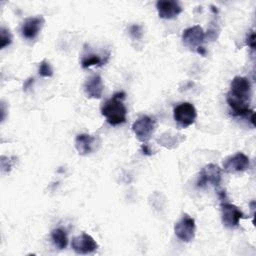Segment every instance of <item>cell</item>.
I'll use <instances>...</instances> for the list:
<instances>
[{"label":"cell","mask_w":256,"mask_h":256,"mask_svg":"<svg viewBox=\"0 0 256 256\" xmlns=\"http://www.w3.org/2000/svg\"><path fill=\"white\" fill-rule=\"evenodd\" d=\"M226 101L234 116L246 117L252 125L254 122V112L250 109L251 101V83L248 78L236 76L230 84V90L227 93Z\"/></svg>","instance_id":"obj_1"},{"label":"cell","mask_w":256,"mask_h":256,"mask_svg":"<svg viewBox=\"0 0 256 256\" xmlns=\"http://www.w3.org/2000/svg\"><path fill=\"white\" fill-rule=\"evenodd\" d=\"M125 96V92H117L101 105V114L112 126L123 124L127 119V108L123 102Z\"/></svg>","instance_id":"obj_2"},{"label":"cell","mask_w":256,"mask_h":256,"mask_svg":"<svg viewBox=\"0 0 256 256\" xmlns=\"http://www.w3.org/2000/svg\"><path fill=\"white\" fill-rule=\"evenodd\" d=\"M205 38L206 34L200 25H194L186 28L182 33L183 44L190 50L195 51L202 56H205L206 54V49L203 47Z\"/></svg>","instance_id":"obj_3"},{"label":"cell","mask_w":256,"mask_h":256,"mask_svg":"<svg viewBox=\"0 0 256 256\" xmlns=\"http://www.w3.org/2000/svg\"><path fill=\"white\" fill-rule=\"evenodd\" d=\"M156 120L149 115L140 116L132 125V130L136 138L142 143H146L156 130Z\"/></svg>","instance_id":"obj_4"},{"label":"cell","mask_w":256,"mask_h":256,"mask_svg":"<svg viewBox=\"0 0 256 256\" xmlns=\"http://www.w3.org/2000/svg\"><path fill=\"white\" fill-rule=\"evenodd\" d=\"M173 117L175 122L180 127L186 128L194 124L197 118V111L193 104L189 102H183L174 108Z\"/></svg>","instance_id":"obj_5"},{"label":"cell","mask_w":256,"mask_h":256,"mask_svg":"<svg viewBox=\"0 0 256 256\" xmlns=\"http://www.w3.org/2000/svg\"><path fill=\"white\" fill-rule=\"evenodd\" d=\"M221 180H222L221 168L214 163H209L201 169L199 173L198 181H197V187L203 188L207 185L218 186Z\"/></svg>","instance_id":"obj_6"},{"label":"cell","mask_w":256,"mask_h":256,"mask_svg":"<svg viewBox=\"0 0 256 256\" xmlns=\"http://www.w3.org/2000/svg\"><path fill=\"white\" fill-rule=\"evenodd\" d=\"M195 220L188 214H183L181 219L174 225V233L183 242H190L195 237Z\"/></svg>","instance_id":"obj_7"},{"label":"cell","mask_w":256,"mask_h":256,"mask_svg":"<svg viewBox=\"0 0 256 256\" xmlns=\"http://www.w3.org/2000/svg\"><path fill=\"white\" fill-rule=\"evenodd\" d=\"M244 218L243 212L234 204L225 202L221 203V219L222 223L226 228H236L239 225L240 220Z\"/></svg>","instance_id":"obj_8"},{"label":"cell","mask_w":256,"mask_h":256,"mask_svg":"<svg viewBox=\"0 0 256 256\" xmlns=\"http://www.w3.org/2000/svg\"><path fill=\"white\" fill-rule=\"evenodd\" d=\"M249 158L242 152H237L223 161V169L227 173L244 172L249 168Z\"/></svg>","instance_id":"obj_9"},{"label":"cell","mask_w":256,"mask_h":256,"mask_svg":"<svg viewBox=\"0 0 256 256\" xmlns=\"http://www.w3.org/2000/svg\"><path fill=\"white\" fill-rule=\"evenodd\" d=\"M71 247L77 254L86 255L96 251L98 244L92 236L87 233H82L72 239Z\"/></svg>","instance_id":"obj_10"},{"label":"cell","mask_w":256,"mask_h":256,"mask_svg":"<svg viewBox=\"0 0 256 256\" xmlns=\"http://www.w3.org/2000/svg\"><path fill=\"white\" fill-rule=\"evenodd\" d=\"M44 23H45L44 17L41 15L26 18L23 21L20 28L21 35L28 40L35 39L38 36L39 32L41 31Z\"/></svg>","instance_id":"obj_11"},{"label":"cell","mask_w":256,"mask_h":256,"mask_svg":"<svg viewBox=\"0 0 256 256\" xmlns=\"http://www.w3.org/2000/svg\"><path fill=\"white\" fill-rule=\"evenodd\" d=\"M158 15L162 19H173L182 12V7L177 1L159 0L156 2Z\"/></svg>","instance_id":"obj_12"},{"label":"cell","mask_w":256,"mask_h":256,"mask_svg":"<svg viewBox=\"0 0 256 256\" xmlns=\"http://www.w3.org/2000/svg\"><path fill=\"white\" fill-rule=\"evenodd\" d=\"M104 90V84L100 75L95 74L88 78L84 84V91L87 97L92 99H100Z\"/></svg>","instance_id":"obj_13"},{"label":"cell","mask_w":256,"mask_h":256,"mask_svg":"<svg viewBox=\"0 0 256 256\" xmlns=\"http://www.w3.org/2000/svg\"><path fill=\"white\" fill-rule=\"evenodd\" d=\"M95 137L89 134H79L75 138V147L80 155H88L93 151Z\"/></svg>","instance_id":"obj_14"},{"label":"cell","mask_w":256,"mask_h":256,"mask_svg":"<svg viewBox=\"0 0 256 256\" xmlns=\"http://www.w3.org/2000/svg\"><path fill=\"white\" fill-rule=\"evenodd\" d=\"M51 239L55 247L62 250L65 249L68 244V237L66 232L62 228H55L51 232Z\"/></svg>","instance_id":"obj_15"},{"label":"cell","mask_w":256,"mask_h":256,"mask_svg":"<svg viewBox=\"0 0 256 256\" xmlns=\"http://www.w3.org/2000/svg\"><path fill=\"white\" fill-rule=\"evenodd\" d=\"M106 61L107 59H104L97 54H88L82 57L81 66L84 69L89 68L91 66H102L106 63Z\"/></svg>","instance_id":"obj_16"},{"label":"cell","mask_w":256,"mask_h":256,"mask_svg":"<svg viewBox=\"0 0 256 256\" xmlns=\"http://www.w3.org/2000/svg\"><path fill=\"white\" fill-rule=\"evenodd\" d=\"M0 47L1 49L5 48L6 46L10 45L12 42V34L10 32L9 29L2 27L1 31H0Z\"/></svg>","instance_id":"obj_17"},{"label":"cell","mask_w":256,"mask_h":256,"mask_svg":"<svg viewBox=\"0 0 256 256\" xmlns=\"http://www.w3.org/2000/svg\"><path fill=\"white\" fill-rule=\"evenodd\" d=\"M38 73L41 77H52L53 76V68L47 60H43L39 64Z\"/></svg>","instance_id":"obj_18"},{"label":"cell","mask_w":256,"mask_h":256,"mask_svg":"<svg viewBox=\"0 0 256 256\" xmlns=\"http://www.w3.org/2000/svg\"><path fill=\"white\" fill-rule=\"evenodd\" d=\"M129 34L135 40H140L143 36L142 27L138 24H133L129 27Z\"/></svg>","instance_id":"obj_19"},{"label":"cell","mask_w":256,"mask_h":256,"mask_svg":"<svg viewBox=\"0 0 256 256\" xmlns=\"http://www.w3.org/2000/svg\"><path fill=\"white\" fill-rule=\"evenodd\" d=\"M246 45L251 49L254 50L255 46H256V41H255V33L253 31H251L246 38Z\"/></svg>","instance_id":"obj_20"},{"label":"cell","mask_w":256,"mask_h":256,"mask_svg":"<svg viewBox=\"0 0 256 256\" xmlns=\"http://www.w3.org/2000/svg\"><path fill=\"white\" fill-rule=\"evenodd\" d=\"M141 149H142L143 154H145V155H151L152 154V151L149 149V147L146 143H143V145L141 146Z\"/></svg>","instance_id":"obj_21"},{"label":"cell","mask_w":256,"mask_h":256,"mask_svg":"<svg viewBox=\"0 0 256 256\" xmlns=\"http://www.w3.org/2000/svg\"><path fill=\"white\" fill-rule=\"evenodd\" d=\"M33 81H34V79H33V78H30V79H28V80L25 82V84H24V86H23V88H24L25 91H26L28 88H30V86L32 85Z\"/></svg>","instance_id":"obj_22"}]
</instances>
